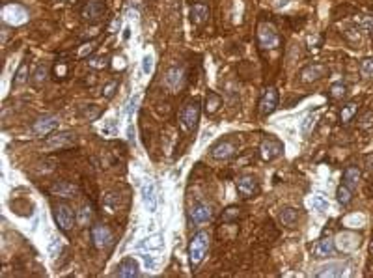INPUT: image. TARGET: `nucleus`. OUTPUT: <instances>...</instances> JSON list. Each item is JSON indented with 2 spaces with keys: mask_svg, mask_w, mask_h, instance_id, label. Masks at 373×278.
<instances>
[{
  "mask_svg": "<svg viewBox=\"0 0 373 278\" xmlns=\"http://www.w3.org/2000/svg\"><path fill=\"white\" fill-rule=\"evenodd\" d=\"M209 248V233L207 231H198L193 237V241L189 245V258H191V265L198 267L204 260L205 252Z\"/></svg>",
  "mask_w": 373,
  "mask_h": 278,
  "instance_id": "obj_1",
  "label": "nucleus"
},
{
  "mask_svg": "<svg viewBox=\"0 0 373 278\" xmlns=\"http://www.w3.org/2000/svg\"><path fill=\"white\" fill-rule=\"evenodd\" d=\"M198 120H200V103L194 99V101H189L179 112V125L183 129V133L193 131Z\"/></svg>",
  "mask_w": 373,
  "mask_h": 278,
  "instance_id": "obj_2",
  "label": "nucleus"
},
{
  "mask_svg": "<svg viewBox=\"0 0 373 278\" xmlns=\"http://www.w3.org/2000/svg\"><path fill=\"white\" fill-rule=\"evenodd\" d=\"M2 19L8 24H12V26H19V24L28 21V13H26V10L21 4L13 2V4H6L2 8Z\"/></svg>",
  "mask_w": 373,
  "mask_h": 278,
  "instance_id": "obj_3",
  "label": "nucleus"
},
{
  "mask_svg": "<svg viewBox=\"0 0 373 278\" xmlns=\"http://www.w3.org/2000/svg\"><path fill=\"white\" fill-rule=\"evenodd\" d=\"M258 41L261 49H276L280 45V36L276 28L269 23H261L258 28Z\"/></svg>",
  "mask_w": 373,
  "mask_h": 278,
  "instance_id": "obj_4",
  "label": "nucleus"
},
{
  "mask_svg": "<svg viewBox=\"0 0 373 278\" xmlns=\"http://www.w3.org/2000/svg\"><path fill=\"white\" fill-rule=\"evenodd\" d=\"M75 144H77V134L67 131V133L50 134L47 140H45L43 149H47V151H52V149H65V147H71V146Z\"/></svg>",
  "mask_w": 373,
  "mask_h": 278,
  "instance_id": "obj_5",
  "label": "nucleus"
},
{
  "mask_svg": "<svg viewBox=\"0 0 373 278\" xmlns=\"http://www.w3.org/2000/svg\"><path fill=\"white\" fill-rule=\"evenodd\" d=\"M92 239H94V245H96L99 250H107V248L112 246V243H114V235H112L109 226L96 224V226L92 228Z\"/></svg>",
  "mask_w": 373,
  "mask_h": 278,
  "instance_id": "obj_6",
  "label": "nucleus"
},
{
  "mask_svg": "<svg viewBox=\"0 0 373 278\" xmlns=\"http://www.w3.org/2000/svg\"><path fill=\"white\" fill-rule=\"evenodd\" d=\"M162 82L168 88L170 92H179L183 84H185V71L183 67H178V65H172L166 69L164 77H162Z\"/></svg>",
  "mask_w": 373,
  "mask_h": 278,
  "instance_id": "obj_7",
  "label": "nucleus"
},
{
  "mask_svg": "<svg viewBox=\"0 0 373 278\" xmlns=\"http://www.w3.org/2000/svg\"><path fill=\"white\" fill-rule=\"evenodd\" d=\"M259 153H261V159L263 161H273V159L280 157L284 153V144L278 140V138H265L261 146H259Z\"/></svg>",
  "mask_w": 373,
  "mask_h": 278,
  "instance_id": "obj_8",
  "label": "nucleus"
},
{
  "mask_svg": "<svg viewBox=\"0 0 373 278\" xmlns=\"http://www.w3.org/2000/svg\"><path fill=\"white\" fill-rule=\"evenodd\" d=\"M54 220L58 224V228L64 231H69L73 228V222H75V215H73L71 207L60 204V206L54 207Z\"/></svg>",
  "mask_w": 373,
  "mask_h": 278,
  "instance_id": "obj_9",
  "label": "nucleus"
},
{
  "mask_svg": "<svg viewBox=\"0 0 373 278\" xmlns=\"http://www.w3.org/2000/svg\"><path fill=\"white\" fill-rule=\"evenodd\" d=\"M60 125V121L56 116H41L34 121L32 125V133L36 136H45V134H50L56 127Z\"/></svg>",
  "mask_w": 373,
  "mask_h": 278,
  "instance_id": "obj_10",
  "label": "nucleus"
},
{
  "mask_svg": "<svg viewBox=\"0 0 373 278\" xmlns=\"http://www.w3.org/2000/svg\"><path fill=\"white\" fill-rule=\"evenodd\" d=\"M334 246H336L338 250H341V252H351V250L360 246V235H357L353 231H341L336 237Z\"/></svg>",
  "mask_w": 373,
  "mask_h": 278,
  "instance_id": "obj_11",
  "label": "nucleus"
},
{
  "mask_svg": "<svg viewBox=\"0 0 373 278\" xmlns=\"http://www.w3.org/2000/svg\"><path fill=\"white\" fill-rule=\"evenodd\" d=\"M278 107V92L276 88H273V86H269L267 90H265V94L261 96V101H259V112H261V116H269V114H273Z\"/></svg>",
  "mask_w": 373,
  "mask_h": 278,
  "instance_id": "obj_12",
  "label": "nucleus"
},
{
  "mask_svg": "<svg viewBox=\"0 0 373 278\" xmlns=\"http://www.w3.org/2000/svg\"><path fill=\"white\" fill-rule=\"evenodd\" d=\"M105 0H90L86 2V6L82 8V19L86 21H99L105 15Z\"/></svg>",
  "mask_w": 373,
  "mask_h": 278,
  "instance_id": "obj_13",
  "label": "nucleus"
},
{
  "mask_svg": "<svg viewBox=\"0 0 373 278\" xmlns=\"http://www.w3.org/2000/svg\"><path fill=\"white\" fill-rule=\"evenodd\" d=\"M237 193L241 194V198H252L259 193V185L252 176H243L237 180Z\"/></svg>",
  "mask_w": 373,
  "mask_h": 278,
  "instance_id": "obj_14",
  "label": "nucleus"
},
{
  "mask_svg": "<svg viewBox=\"0 0 373 278\" xmlns=\"http://www.w3.org/2000/svg\"><path fill=\"white\" fill-rule=\"evenodd\" d=\"M326 65L325 64H310L306 65L301 71V81L302 82H313V81H319L326 75Z\"/></svg>",
  "mask_w": 373,
  "mask_h": 278,
  "instance_id": "obj_15",
  "label": "nucleus"
},
{
  "mask_svg": "<svg viewBox=\"0 0 373 278\" xmlns=\"http://www.w3.org/2000/svg\"><path fill=\"white\" fill-rule=\"evenodd\" d=\"M211 217H213V207L205 202H198L191 209V218L194 220V224H204Z\"/></svg>",
  "mask_w": 373,
  "mask_h": 278,
  "instance_id": "obj_16",
  "label": "nucleus"
},
{
  "mask_svg": "<svg viewBox=\"0 0 373 278\" xmlns=\"http://www.w3.org/2000/svg\"><path fill=\"white\" fill-rule=\"evenodd\" d=\"M142 200L147 211H157V194H155V183L151 180H146L142 183Z\"/></svg>",
  "mask_w": 373,
  "mask_h": 278,
  "instance_id": "obj_17",
  "label": "nucleus"
},
{
  "mask_svg": "<svg viewBox=\"0 0 373 278\" xmlns=\"http://www.w3.org/2000/svg\"><path fill=\"white\" fill-rule=\"evenodd\" d=\"M233 155H235V146L228 142V140H220L211 149V157L218 159V161H226V159L233 157Z\"/></svg>",
  "mask_w": 373,
  "mask_h": 278,
  "instance_id": "obj_18",
  "label": "nucleus"
},
{
  "mask_svg": "<svg viewBox=\"0 0 373 278\" xmlns=\"http://www.w3.org/2000/svg\"><path fill=\"white\" fill-rule=\"evenodd\" d=\"M334 252V241L332 239H319L317 243H313L312 246V254L313 258H328V256Z\"/></svg>",
  "mask_w": 373,
  "mask_h": 278,
  "instance_id": "obj_19",
  "label": "nucleus"
},
{
  "mask_svg": "<svg viewBox=\"0 0 373 278\" xmlns=\"http://www.w3.org/2000/svg\"><path fill=\"white\" fill-rule=\"evenodd\" d=\"M138 263L132 260V258H125V260H121L120 265H118V271H116V275L118 277H123V278H132V277H138Z\"/></svg>",
  "mask_w": 373,
  "mask_h": 278,
  "instance_id": "obj_20",
  "label": "nucleus"
},
{
  "mask_svg": "<svg viewBox=\"0 0 373 278\" xmlns=\"http://www.w3.org/2000/svg\"><path fill=\"white\" fill-rule=\"evenodd\" d=\"M50 193L54 196H64V198H71L75 194L79 193V187L73 185L69 181H56L52 187H50Z\"/></svg>",
  "mask_w": 373,
  "mask_h": 278,
  "instance_id": "obj_21",
  "label": "nucleus"
},
{
  "mask_svg": "<svg viewBox=\"0 0 373 278\" xmlns=\"http://www.w3.org/2000/svg\"><path fill=\"white\" fill-rule=\"evenodd\" d=\"M207 15H209V10L202 2H196L191 6V21L194 24H204L207 21Z\"/></svg>",
  "mask_w": 373,
  "mask_h": 278,
  "instance_id": "obj_22",
  "label": "nucleus"
},
{
  "mask_svg": "<svg viewBox=\"0 0 373 278\" xmlns=\"http://www.w3.org/2000/svg\"><path fill=\"white\" fill-rule=\"evenodd\" d=\"M358 181H360V170L357 166H347L345 174H343V183L353 191L355 187H358Z\"/></svg>",
  "mask_w": 373,
  "mask_h": 278,
  "instance_id": "obj_23",
  "label": "nucleus"
},
{
  "mask_svg": "<svg viewBox=\"0 0 373 278\" xmlns=\"http://www.w3.org/2000/svg\"><path fill=\"white\" fill-rule=\"evenodd\" d=\"M103 209L110 213V215H114L118 209H120V196L116 193H109L105 194V198H103Z\"/></svg>",
  "mask_w": 373,
  "mask_h": 278,
  "instance_id": "obj_24",
  "label": "nucleus"
},
{
  "mask_svg": "<svg viewBox=\"0 0 373 278\" xmlns=\"http://www.w3.org/2000/svg\"><path fill=\"white\" fill-rule=\"evenodd\" d=\"M345 275V265L341 263H330V265L323 267V271L317 273L319 278H325V277H343Z\"/></svg>",
  "mask_w": 373,
  "mask_h": 278,
  "instance_id": "obj_25",
  "label": "nucleus"
},
{
  "mask_svg": "<svg viewBox=\"0 0 373 278\" xmlns=\"http://www.w3.org/2000/svg\"><path fill=\"white\" fill-rule=\"evenodd\" d=\"M299 220V211L293 209V207H286L282 213H280V222L284 226H295Z\"/></svg>",
  "mask_w": 373,
  "mask_h": 278,
  "instance_id": "obj_26",
  "label": "nucleus"
},
{
  "mask_svg": "<svg viewBox=\"0 0 373 278\" xmlns=\"http://www.w3.org/2000/svg\"><path fill=\"white\" fill-rule=\"evenodd\" d=\"M92 218H94V211H92V207L90 206H82L79 209V213H77V222H79V226H88L90 222H92Z\"/></svg>",
  "mask_w": 373,
  "mask_h": 278,
  "instance_id": "obj_27",
  "label": "nucleus"
},
{
  "mask_svg": "<svg viewBox=\"0 0 373 278\" xmlns=\"http://www.w3.org/2000/svg\"><path fill=\"white\" fill-rule=\"evenodd\" d=\"M162 237L161 235H153V237H147L144 241L138 245V248H149V250H157V248H162Z\"/></svg>",
  "mask_w": 373,
  "mask_h": 278,
  "instance_id": "obj_28",
  "label": "nucleus"
},
{
  "mask_svg": "<svg viewBox=\"0 0 373 278\" xmlns=\"http://www.w3.org/2000/svg\"><path fill=\"white\" fill-rule=\"evenodd\" d=\"M205 103H207V105H205L207 112H209V114H213V112L218 110V107L222 105V99H220L215 92H209V94H207V99H205Z\"/></svg>",
  "mask_w": 373,
  "mask_h": 278,
  "instance_id": "obj_29",
  "label": "nucleus"
},
{
  "mask_svg": "<svg viewBox=\"0 0 373 278\" xmlns=\"http://www.w3.org/2000/svg\"><path fill=\"white\" fill-rule=\"evenodd\" d=\"M357 110H358V105L357 103H349V105H345L341 112H340V118H341V123H349L353 120V116L357 114Z\"/></svg>",
  "mask_w": 373,
  "mask_h": 278,
  "instance_id": "obj_30",
  "label": "nucleus"
},
{
  "mask_svg": "<svg viewBox=\"0 0 373 278\" xmlns=\"http://www.w3.org/2000/svg\"><path fill=\"white\" fill-rule=\"evenodd\" d=\"M336 198L338 202L341 204V206H347L351 202V198H353V194H351V189L343 183L341 187H338V193H336Z\"/></svg>",
  "mask_w": 373,
  "mask_h": 278,
  "instance_id": "obj_31",
  "label": "nucleus"
},
{
  "mask_svg": "<svg viewBox=\"0 0 373 278\" xmlns=\"http://www.w3.org/2000/svg\"><path fill=\"white\" fill-rule=\"evenodd\" d=\"M45 79H47V67H45L43 64H39V65L36 67V71H34V75H32V84L41 86Z\"/></svg>",
  "mask_w": 373,
  "mask_h": 278,
  "instance_id": "obj_32",
  "label": "nucleus"
},
{
  "mask_svg": "<svg viewBox=\"0 0 373 278\" xmlns=\"http://www.w3.org/2000/svg\"><path fill=\"white\" fill-rule=\"evenodd\" d=\"M26 79H28V65H26V62H23L21 65H19V69L15 73V79H13V84L19 86L26 82Z\"/></svg>",
  "mask_w": 373,
  "mask_h": 278,
  "instance_id": "obj_33",
  "label": "nucleus"
},
{
  "mask_svg": "<svg viewBox=\"0 0 373 278\" xmlns=\"http://www.w3.org/2000/svg\"><path fill=\"white\" fill-rule=\"evenodd\" d=\"M82 118L84 120H88V121H94V120H97L99 116H101V109L99 107H96V105H90V107H86V109H82Z\"/></svg>",
  "mask_w": 373,
  "mask_h": 278,
  "instance_id": "obj_34",
  "label": "nucleus"
},
{
  "mask_svg": "<svg viewBox=\"0 0 373 278\" xmlns=\"http://www.w3.org/2000/svg\"><path fill=\"white\" fill-rule=\"evenodd\" d=\"M360 73L364 79H373V58H364L360 62Z\"/></svg>",
  "mask_w": 373,
  "mask_h": 278,
  "instance_id": "obj_35",
  "label": "nucleus"
},
{
  "mask_svg": "<svg viewBox=\"0 0 373 278\" xmlns=\"http://www.w3.org/2000/svg\"><path fill=\"white\" fill-rule=\"evenodd\" d=\"M347 94V86L343 82H334L330 86V97L332 99H341V97Z\"/></svg>",
  "mask_w": 373,
  "mask_h": 278,
  "instance_id": "obj_36",
  "label": "nucleus"
},
{
  "mask_svg": "<svg viewBox=\"0 0 373 278\" xmlns=\"http://www.w3.org/2000/svg\"><path fill=\"white\" fill-rule=\"evenodd\" d=\"M358 127H360L362 131L372 129L373 127V112L372 110H368V112H364V114H362L360 120H358Z\"/></svg>",
  "mask_w": 373,
  "mask_h": 278,
  "instance_id": "obj_37",
  "label": "nucleus"
},
{
  "mask_svg": "<svg viewBox=\"0 0 373 278\" xmlns=\"http://www.w3.org/2000/svg\"><path fill=\"white\" fill-rule=\"evenodd\" d=\"M237 218H239V209H237V207H228V209L224 211V215H222V220H224L226 224L235 222Z\"/></svg>",
  "mask_w": 373,
  "mask_h": 278,
  "instance_id": "obj_38",
  "label": "nucleus"
},
{
  "mask_svg": "<svg viewBox=\"0 0 373 278\" xmlns=\"http://www.w3.org/2000/svg\"><path fill=\"white\" fill-rule=\"evenodd\" d=\"M312 206H313V209H317L319 213H323L325 209H328V202H326L323 196H313V198H312Z\"/></svg>",
  "mask_w": 373,
  "mask_h": 278,
  "instance_id": "obj_39",
  "label": "nucleus"
},
{
  "mask_svg": "<svg viewBox=\"0 0 373 278\" xmlns=\"http://www.w3.org/2000/svg\"><path fill=\"white\" fill-rule=\"evenodd\" d=\"M60 248H62V243L58 237H52V241H50V245H49V254H50V258H54V256H58V252H60Z\"/></svg>",
  "mask_w": 373,
  "mask_h": 278,
  "instance_id": "obj_40",
  "label": "nucleus"
},
{
  "mask_svg": "<svg viewBox=\"0 0 373 278\" xmlns=\"http://www.w3.org/2000/svg\"><path fill=\"white\" fill-rule=\"evenodd\" d=\"M313 120H315V118H313L312 114H308V116H306V118L302 120V123H301V133H302V134H308V133H310V127H312Z\"/></svg>",
  "mask_w": 373,
  "mask_h": 278,
  "instance_id": "obj_41",
  "label": "nucleus"
},
{
  "mask_svg": "<svg viewBox=\"0 0 373 278\" xmlns=\"http://www.w3.org/2000/svg\"><path fill=\"white\" fill-rule=\"evenodd\" d=\"M138 101H140V94H136V96H132L131 99H129V103H127V114L131 116L132 112L136 110V107H138Z\"/></svg>",
  "mask_w": 373,
  "mask_h": 278,
  "instance_id": "obj_42",
  "label": "nucleus"
},
{
  "mask_svg": "<svg viewBox=\"0 0 373 278\" xmlns=\"http://www.w3.org/2000/svg\"><path fill=\"white\" fill-rule=\"evenodd\" d=\"M151 69H153V58H151V56H144V60H142V71H144L146 75H149Z\"/></svg>",
  "mask_w": 373,
  "mask_h": 278,
  "instance_id": "obj_43",
  "label": "nucleus"
},
{
  "mask_svg": "<svg viewBox=\"0 0 373 278\" xmlns=\"http://www.w3.org/2000/svg\"><path fill=\"white\" fill-rule=\"evenodd\" d=\"M116 86H118V82H116V81L109 82V84L105 86V90H103V96L107 97V99H110V97L114 96V92H116Z\"/></svg>",
  "mask_w": 373,
  "mask_h": 278,
  "instance_id": "obj_44",
  "label": "nucleus"
},
{
  "mask_svg": "<svg viewBox=\"0 0 373 278\" xmlns=\"http://www.w3.org/2000/svg\"><path fill=\"white\" fill-rule=\"evenodd\" d=\"M144 258V263H146V269H155L157 267V260L153 256H147V254H142Z\"/></svg>",
  "mask_w": 373,
  "mask_h": 278,
  "instance_id": "obj_45",
  "label": "nucleus"
},
{
  "mask_svg": "<svg viewBox=\"0 0 373 278\" xmlns=\"http://www.w3.org/2000/svg\"><path fill=\"white\" fill-rule=\"evenodd\" d=\"M362 26H364L366 30H373V19L372 17H366V19L362 21Z\"/></svg>",
  "mask_w": 373,
  "mask_h": 278,
  "instance_id": "obj_46",
  "label": "nucleus"
},
{
  "mask_svg": "<svg viewBox=\"0 0 373 278\" xmlns=\"http://www.w3.org/2000/svg\"><path fill=\"white\" fill-rule=\"evenodd\" d=\"M94 47H96V45H94V43H90L88 47H84L82 50H81V52H79V56H86L88 52H92V50H94Z\"/></svg>",
  "mask_w": 373,
  "mask_h": 278,
  "instance_id": "obj_47",
  "label": "nucleus"
},
{
  "mask_svg": "<svg viewBox=\"0 0 373 278\" xmlns=\"http://www.w3.org/2000/svg\"><path fill=\"white\" fill-rule=\"evenodd\" d=\"M366 163H368V168L372 170L373 168V157H368L366 159Z\"/></svg>",
  "mask_w": 373,
  "mask_h": 278,
  "instance_id": "obj_48",
  "label": "nucleus"
},
{
  "mask_svg": "<svg viewBox=\"0 0 373 278\" xmlns=\"http://www.w3.org/2000/svg\"><path fill=\"white\" fill-rule=\"evenodd\" d=\"M127 138L132 140V125H129V129H127Z\"/></svg>",
  "mask_w": 373,
  "mask_h": 278,
  "instance_id": "obj_49",
  "label": "nucleus"
},
{
  "mask_svg": "<svg viewBox=\"0 0 373 278\" xmlns=\"http://www.w3.org/2000/svg\"><path fill=\"white\" fill-rule=\"evenodd\" d=\"M288 2H289V0H278V2H276V8H280V6H286Z\"/></svg>",
  "mask_w": 373,
  "mask_h": 278,
  "instance_id": "obj_50",
  "label": "nucleus"
},
{
  "mask_svg": "<svg viewBox=\"0 0 373 278\" xmlns=\"http://www.w3.org/2000/svg\"><path fill=\"white\" fill-rule=\"evenodd\" d=\"M370 252L373 254V239H372V245H370Z\"/></svg>",
  "mask_w": 373,
  "mask_h": 278,
  "instance_id": "obj_51",
  "label": "nucleus"
}]
</instances>
